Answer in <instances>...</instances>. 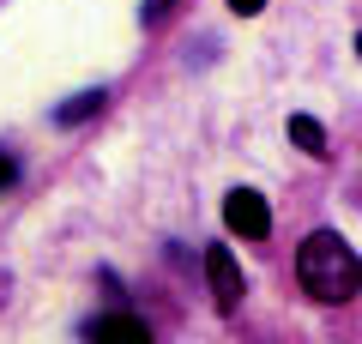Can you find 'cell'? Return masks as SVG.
<instances>
[{"label": "cell", "mask_w": 362, "mask_h": 344, "mask_svg": "<svg viewBox=\"0 0 362 344\" xmlns=\"http://www.w3.org/2000/svg\"><path fill=\"white\" fill-rule=\"evenodd\" d=\"M13 181H18V157L0 151V188H13Z\"/></svg>", "instance_id": "ba28073f"}, {"label": "cell", "mask_w": 362, "mask_h": 344, "mask_svg": "<svg viewBox=\"0 0 362 344\" xmlns=\"http://www.w3.org/2000/svg\"><path fill=\"white\" fill-rule=\"evenodd\" d=\"M85 332L90 338H151V326H145L139 314H97Z\"/></svg>", "instance_id": "277c9868"}, {"label": "cell", "mask_w": 362, "mask_h": 344, "mask_svg": "<svg viewBox=\"0 0 362 344\" xmlns=\"http://www.w3.org/2000/svg\"><path fill=\"white\" fill-rule=\"evenodd\" d=\"M103 103H109V91H78V97H66L61 109H54V121H61V127H78L90 115H103Z\"/></svg>", "instance_id": "5b68a950"}, {"label": "cell", "mask_w": 362, "mask_h": 344, "mask_svg": "<svg viewBox=\"0 0 362 344\" xmlns=\"http://www.w3.org/2000/svg\"><path fill=\"white\" fill-rule=\"evenodd\" d=\"M223 224H230L235 236H247V242H266L272 236V212H266V200H259L254 188H235L230 200H223Z\"/></svg>", "instance_id": "7a4b0ae2"}, {"label": "cell", "mask_w": 362, "mask_h": 344, "mask_svg": "<svg viewBox=\"0 0 362 344\" xmlns=\"http://www.w3.org/2000/svg\"><path fill=\"white\" fill-rule=\"evenodd\" d=\"M296 278H302V290H308L314 302L344 308L350 296L362 290V260H356V248H350L338 229H314L308 242L296 248Z\"/></svg>", "instance_id": "6da1fadb"}, {"label": "cell", "mask_w": 362, "mask_h": 344, "mask_svg": "<svg viewBox=\"0 0 362 344\" xmlns=\"http://www.w3.org/2000/svg\"><path fill=\"white\" fill-rule=\"evenodd\" d=\"M169 6H175V0H145V6H139V18H145V25H163V18H169Z\"/></svg>", "instance_id": "52a82bcc"}, {"label": "cell", "mask_w": 362, "mask_h": 344, "mask_svg": "<svg viewBox=\"0 0 362 344\" xmlns=\"http://www.w3.org/2000/svg\"><path fill=\"white\" fill-rule=\"evenodd\" d=\"M206 284H211V302H218L223 314L242 308V266H235L230 248H206Z\"/></svg>", "instance_id": "3957f363"}, {"label": "cell", "mask_w": 362, "mask_h": 344, "mask_svg": "<svg viewBox=\"0 0 362 344\" xmlns=\"http://www.w3.org/2000/svg\"><path fill=\"white\" fill-rule=\"evenodd\" d=\"M356 55H362V37H356Z\"/></svg>", "instance_id": "30bf717a"}, {"label": "cell", "mask_w": 362, "mask_h": 344, "mask_svg": "<svg viewBox=\"0 0 362 344\" xmlns=\"http://www.w3.org/2000/svg\"><path fill=\"white\" fill-rule=\"evenodd\" d=\"M290 139H296L308 157H326V127L314 121V115H290Z\"/></svg>", "instance_id": "8992f818"}, {"label": "cell", "mask_w": 362, "mask_h": 344, "mask_svg": "<svg viewBox=\"0 0 362 344\" xmlns=\"http://www.w3.org/2000/svg\"><path fill=\"white\" fill-rule=\"evenodd\" d=\"M259 6H266V0H230V13H242V18H254Z\"/></svg>", "instance_id": "9c48e42d"}]
</instances>
